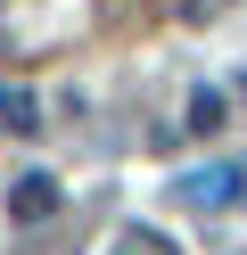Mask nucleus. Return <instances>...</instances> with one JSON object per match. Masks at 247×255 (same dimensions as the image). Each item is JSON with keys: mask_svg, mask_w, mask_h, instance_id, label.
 <instances>
[{"mask_svg": "<svg viewBox=\"0 0 247 255\" xmlns=\"http://www.w3.org/2000/svg\"><path fill=\"white\" fill-rule=\"evenodd\" d=\"M107 255H165V247H157V239H148V231H124V239H115Z\"/></svg>", "mask_w": 247, "mask_h": 255, "instance_id": "obj_3", "label": "nucleus"}, {"mask_svg": "<svg viewBox=\"0 0 247 255\" xmlns=\"http://www.w3.org/2000/svg\"><path fill=\"white\" fill-rule=\"evenodd\" d=\"M41 214H58V181L49 173H25L16 181V222H41Z\"/></svg>", "mask_w": 247, "mask_h": 255, "instance_id": "obj_2", "label": "nucleus"}, {"mask_svg": "<svg viewBox=\"0 0 247 255\" xmlns=\"http://www.w3.org/2000/svg\"><path fill=\"white\" fill-rule=\"evenodd\" d=\"M181 206H231L239 198V165H206V173H181Z\"/></svg>", "mask_w": 247, "mask_h": 255, "instance_id": "obj_1", "label": "nucleus"}]
</instances>
